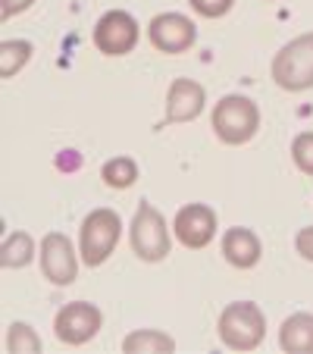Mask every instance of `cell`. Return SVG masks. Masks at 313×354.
<instances>
[{"mask_svg": "<svg viewBox=\"0 0 313 354\" xmlns=\"http://www.w3.org/2000/svg\"><path fill=\"white\" fill-rule=\"evenodd\" d=\"M129 241H132L135 257H141L144 263H157L169 254V226L167 216L160 210L141 201L138 210L132 216V226H129Z\"/></svg>", "mask_w": 313, "mask_h": 354, "instance_id": "obj_5", "label": "cell"}, {"mask_svg": "<svg viewBox=\"0 0 313 354\" xmlns=\"http://www.w3.org/2000/svg\"><path fill=\"white\" fill-rule=\"evenodd\" d=\"M279 348L285 354H313V314L301 310L279 326Z\"/></svg>", "mask_w": 313, "mask_h": 354, "instance_id": "obj_13", "label": "cell"}, {"mask_svg": "<svg viewBox=\"0 0 313 354\" xmlns=\"http://www.w3.org/2000/svg\"><path fill=\"white\" fill-rule=\"evenodd\" d=\"M222 257L238 270H251V267H257L260 257H263V245H260L254 229L232 226L222 235Z\"/></svg>", "mask_w": 313, "mask_h": 354, "instance_id": "obj_12", "label": "cell"}, {"mask_svg": "<svg viewBox=\"0 0 313 354\" xmlns=\"http://www.w3.org/2000/svg\"><path fill=\"white\" fill-rule=\"evenodd\" d=\"M207 91L194 79H176L167 94V122H191L204 113Z\"/></svg>", "mask_w": 313, "mask_h": 354, "instance_id": "obj_11", "label": "cell"}, {"mask_svg": "<svg viewBox=\"0 0 313 354\" xmlns=\"http://www.w3.org/2000/svg\"><path fill=\"white\" fill-rule=\"evenodd\" d=\"M41 273L54 286H73L79 279V251L63 232H47L41 241Z\"/></svg>", "mask_w": 313, "mask_h": 354, "instance_id": "obj_8", "label": "cell"}, {"mask_svg": "<svg viewBox=\"0 0 313 354\" xmlns=\"http://www.w3.org/2000/svg\"><path fill=\"white\" fill-rule=\"evenodd\" d=\"M104 326V314H100L94 304L88 301H73V304H63L54 317V333L63 345H85Z\"/></svg>", "mask_w": 313, "mask_h": 354, "instance_id": "obj_7", "label": "cell"}, {"mask_svg": "<svg viewBox=\"0 0 313 354\" xmlns=\"http://www.w3.org/2000/svg\"><path fill=\"white\" fill-rule=\"evenodd\" d=\"M3 345H7L10 354H38L41 351V339L28 323H13L7 329V342Z\"/></svg>", "mask_w": 313, "mask_h": 354, "instance_id": "obj_18", "label": "cell"}, {"mask_svg": "<svg viewBox=\"0 0 313 354\" xmlns=\"http://www.w3.org/2000/svg\"><path fill=\"white\" fill-rule=\"evenodd\" d=\"M210 126L222 145H247L260 129V110L245 94H226L210 113Z\"/></svg>", "mask_w": 313, "mask_h": 354, "instance_id": "obj_1", "label": "cell"}, {"mask_svg": "<svg viewBox=\"0 0 313 354\" xmlns=\"http://www.w3.org/2000/svg\"><path fill=\"white\" fill-rule=\"evenodd\" d=\"M122 351L126 354H173L176 342L173 335L160 333V329H135L122 339Z\"/></svg>", "mask_w": 313, "mask_h": 354, "instance_id": "obj_14", "label": "cell"}, {"mask_svg": "<svg viewBox=\"0 0 313 354\" xmlns=\"http://www.w3.org/2000/svg\"><path fill=\"white\" fill-rule=\"evenodd\" d=\"M141 38V28L132 13L126 10H107L94 26V47L104 57H126L135 50Z\"/></svg>", "mask_w": 313, "mask_h": 354, "instance_id": "obj_6", "label": "cell"}, {"mask_svg": "<svg viewBox=\"0 0 313 354\" xmlns=\"http://www.w3.org/2000/svg\"><path fill=\"white\" fill-rule=\"evenodd\" d=\"M32 3L35 0H0V13H3V19H13V16L26 13Z\"/></svg>", "mask_w": 313, "mask_h": 354, "instance_id": "obj_22", "label": "cell"}, {"mask_svg": "<svg viewBox=\"0 0 313 354\" xmlns=\"http://www.w3.org/2000/svg\"><path fill=\"white\" fill-rule=\"evenodd\" d=\"M220 342L232 351H254L267 339V317L254 301H232L220 314Z\"/></svg>", "mask_w": 313, "mask_h": 354, "instance_id": "obj_2", "label": "cell"}, {"mask_svg": "<svg viewBox=\"0 0 313 354\" xmlns=\"http://www.w3.org/2000/svg\"><path fill=\"white\" fill-rule=\"evenodd\" d=\"M294 251H298L304 261L313 263V226L298 229V235H294Z\"/></svg>", "mask_w": 313, "mask_h": 354, "instance_id": "obj_21", "label": "cell"}, {"mask_svg": "<svg viewBox=\"0 0 313 354\" xmlns=\"http://www.w3.org/2000/svg\"><path fill=\"white\" fill-rule=\"evenodd\" d=\"M191 3V10L198 16H204V19H220V16H226L229 10L235 7V0H188Z\"/></svg>", "mask_w": 313, "mask_h": 354, "instance_id": "obj_20", "label": "cell"}, {"mask_svg": "<svg viewBox=\"0 0 313 354\" xmlns=\"http://www.w3.org/2000/svg\"><path fill=\"white\" fill-rule=\"evenodd\" d=\"M100 179L107 182L110 188L122 192V188H132L138 182V163L132 157H110L104 167H100Z\"/></svg>", "mask_w": 313, "mask_h": 354, "instance_id": "obj_17", "label": "cell"}, {"mask_svg": "<svg viewBox=\"0 0 313 354\" xmlns=\"http://www.w3.org/2000/svg\"><path fill=\"white\" fill-rule=\"evenodd\" d=\"M35 257V241L28 232H13L3 239V248H0V263L7 270H22L28 267Z\"/></svg>", "mask_w": 313, "mask_h": 354, "instance_id": "obj_15", "label": "cell"}, {"mask_svg": "<svg viewBox=\"0 0 313 354\" xmlns=\"http://www.w3.org/2000/svg\"><path fill=\"white\" fill-rule=\"evenodd\" d=\"M120 232H122V220L116 210L110 207H97L82 220L79 229V254L88 267H100L107 263L110 254L120 245Z\"/></svg>", "mask_w": 313, "mask_h": 354, "instance_id": "obj_3", "label": "cell"}, {"mask_svg": "<svg viewBox=\"0 0 313 354\" xmlns=\"http://www.w3.org/2000/svg\"><path fill=\"white\" fill-rule=\"evenodd\" d=\"M147 41L153 44V50L176 57L194 47L198 28H194V22L185 13H160L153 16L151 26H147Z\"/></svg>", "mask_w": 313, "mask_h": 354, "instance_id": "obj_9", "label": "cell"}, {"mask_svg": "<svg viewBox=\"0 0 313 354\" xmlns=\"http://www.w3.org/2000/svg\"><path fill=\"white\" fill-rule=\"evenodd\" d=\"M273 82L282 91H310L313 88V32L292 38L279 54L273 57Z\"/></svg>", "mask_w": 313, "mask_h": 354, "instance_id": "obj_4", "label": "cell"}, {"mask_svg": "<svg viewBox=\"0 0 313 354\" xmlns=\"http://www.w3.org/2000/svg\"><path fill=\"white\" fill-rule=\"evenodd\" d=\"M173 235L188 251L207 248L216 239V210L207 204H185L173 220Z\"/></svg>", "mask_w": 313, "mask_h": 354, "instance_id": "obj_10", "label": "cell"}, {"mask_svg": "<svg viewBox=\"0 0 313 354\" xmlns=\"http://www.w3.org/2000/svg\"><path fill=\"white\" fill-rule=\"evenodd\" d=\"M35 47L26 38H7L0 44V79H13L28 60H32Z\"/></svg>", "mask_w": 313, "mask_h": 354, "instance_id": "obj_16", "label": "cell"}, {"mask_svg": "<svg viewBox=\"0 0 313 354\" xmlns=\"http://www.w3.org/2000/svg\"><path fill=\"white\" fill-rule=\"evenodd\" d=\"M292 160L304 176H313V132H301L292 141Z\"/></svg>", "mask_w": 313, "mask_h": 354, "instance_id": "obj_19", "label": "cell"}]
</instances>
